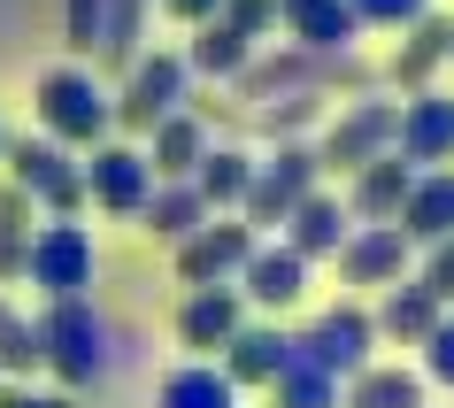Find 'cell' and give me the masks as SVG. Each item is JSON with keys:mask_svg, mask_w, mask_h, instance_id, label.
I'll return each mask as SVG.
<instances>
[{"mask_svg": "<svg viewBox=\"0 0 454 408\" xmlns=\"http://www.w3.org/2000/svg\"><path fill=\"white\" fill-rule=\"evenodd\" d=\"M393 146H401V100L370 93V100H355V108L324 131L316 154H324V169H362V162H378V154H393Z\"/></svg>", "mask_w": 454, "mask_h": 408, "instance_id": "obj_1", "label": "cell"}, {"mask_svg": "<svg viewBox=\"0 0 454 408\" xmlns=\"http://www.w3.org/2000/svg\"><path fill=\"white\" fill-rule=\"evenodd\" d=\"M39 116H47L54 139H70V146H93L100 131H108V93L93 85V70H54L47 85H39Z\"/></svg>", "mask_w": 454, "mask_h": 408, "instance_id": "obj_2", "label": "cell"}, {"mask_svg": "<svg viewBox=\"0 0 454 408\" xmlns=\"http://www.w3.org/2000/svg\"><path fill=\"white\" fill-rule=\"evenodd\" d=\"M316 169H324V154L316 146H278L262 169H254V192H247V224H286L301 200L316 192Z\"/></svg>", "mask_w": 454, "mask_h": 408, "instance_id": "obj_3", "label": "cell"}, {"mask_svg": "<svg viewBox=\"0 0 454 408\" xmlns=\"http://www.w3.org/2000/svg\"><path fill=\"white\" fill-rule=\"evenodd\" d=\"M185 54H139L131 62V85H123L116 100V123H131V131H154L162 116H177V100H185Z\"/></svg>", "mask_w": 454, "mask_h": 408, "instance_id": "obj_4", "label": "cell"}, {"mask_svg": "<svg viewBox=\"0 0 454 408\" xmlns=\"http://www.w3.org/2000/svg\"><path fill=\"white\" fill-rule=\"evenodd\" d=\"M254 224H200L192 239H177V278L185 286H223V278H239L254 263Z\"/></svg>", "mask_w": 454, "mask_h": 408, "instance_id": "obj_5", "label": "cell"}, {"mask_svg": "<svg viewBox=\"0 0 454 408\" xmlns=\"http://www.w3.org/2000/svg\"><path fill=\"white\" fill-rule=\"evenodd\" d=\"M39 332H47V362H54L70 385H93V378H100L108 347H100V316L85 309V301H54Z\"/></svg>", "mask_w": 454, "mask_h": 408, "instance_id": "obj_6", "label": "cell"}, {"mask_svg": "<svg viewBox=\"0 0 454 408\" xmlns=\"http://www.w3.org/2000/svg\"><path fill=\"white\" fill-rule=\"evenodd\" d=\"M31 286H47L54 301H77V293L93 286V239L77 224H47L31 239Z\"/></svg>", "mask_w": 454, "mask_h": 408, "instance_id": "obj_7", "label": "cell"}, {"mask_svg": "<svg viewBox=\"0 0 454 408\" xmlns=\"http://www.w3.org/2000/svg\"><path fill=\"white\" fill-rule=\"evenodd\" d=\"M8 169H16V185L39 192L54 216H77V200H85V169H70V154L47 139H16L8 146Z\"/></svg>", "mask_w": 454, "mask_h": 408, "instance_id": "obj_8", "label": "cell"}, {"mask_svg": "<svg viewBox=\"0 0 454 408\" xmlns=\"http://www.w3.org/2000/svg\"><path fill=\"white\" fill-rule=\"evenodd\" d=\"M370 339H378V316L362 309H324L309 324V339H301V355L324 362L332 378H355V370H370Z\"/></svg>", "mask_w": 454, "mask_h": 408, "instance_id": "obj_9", "label": "cell"}, {"mask_svg": "<svg viewBox=\"0 0 454 408\" xmlns=\"http://www.w3.org/2000/svg\"><path fill=\"white\" fill-rule=\"evenodd\" d=\"M416 177H424V169L408 162L401 146H393V154H378V162H362V169H355V192H347L355 224H401V208H408V192H416Z\"/></svg>", "mask_w": 454, "mask_h": 408, "instance_id": "obj_10", "label": "cell"}, {"mask_svg": "<svg viewBox=\"0 0 454 408\" xmlns=\"http://www.w3.org/2000/svg\"><path fill=\"white\" fill-rule=\"evenodd\" d=\"M408 231L401 224H362L355 239L339 247V278L347 286H401V270H408Z\"/></svg>", "mask_w": 454, "mask_h": 408, "instance_id": "obj_11", "label": "cell"}, {"mask_svg": "<svg viewBox=\"0 0 454 408\" xmlns=\"http://www.w3.org/2000/svg\"><path fill=\"white\" fill-rule=\"evenodd\" d=\"M85 185H93L100 208L139 216L146 200H154V162H146V154H131V146H100L93 162H85Z\"/></svg>", "mask_w": 454, "mask_h": 408, "instance_id": "obj_12", "label": "cell"}, {"mask_svg": "<svg viewBox=\"0 0 454 408\" xmlns=\"http://www.w3.org/2000/svg\"><path fill=\"white\" fill-rule=\"evenodd\" d=\"M401 154H408L416 169L454 154V100H447V93H431V85H424V93L401 100Z\"/></svg>", "mask_w": 454, "mask_h": 408, "instance_id": "obj_13", "label": "cell"}, {"mask_svg": "<svg viewBox=\"0 0 454 408\" xmlns=\"http://www.w3.org/2000/svg\"><path fill=\"white\" fill-rule=\"evenodd\" d=\"M286 31H293V47H309V54H347L355 47V0H286Z\"/></svg>", "mask_w": 454, "mask_h": 408, "instance_id": "obj_14", "label": "cell"}, {"mask_svg": "<svg viewBox=\"0 0 454 408\" xmlns=\"http://www.w3.org/2000/svg\"><path fill=\"white\" fill-rule=\"evenodd\" d=\"M239 278H247V301L254 309H293L309 293V255L301 247H254V263Z\"/></svg>", "mask_w": 454, "mask_h": 408, "instance_id": "obj_15", "label": "cell"}, {"mask_svg": "<svg viewBox=\"0 0 454 408\" xmlns=\"http://www.w3.org/2000/svg\"><path fill=\"white\" fill-rule=\"evenodd\" d=\"M355 239V208L347 200H332V192H309L301 208L286 216V247H301V255H339V247Z\"/></svg>", "mask_w": 454, "mask_h": 408, "instance_id": "obj_16", "label": "cell"}, {"mask_svg": "<svg viewBox=\"0 0 454 408\" xmlns=\"http://www.w3.org/2000/svg\"><path fill=\"white\" fill-rule=\"evenodd\" d=\"M293 355H301V339H286V332H270V324H254V332H239L231 347H223V370L239 385H278L293 370Z\"/></svg>", "mask_w": 454, "mask_h": 408, "instance_id": "obj_17", "label": "cell"}, {"mask_svg": "<svg viewBox=\"0 0 454 408\" xmlns=\"http://www.w3.org/2000/svg\"><path fill=\"white\" fill-rule=\"evenodd\" d=\"M177 332H185V347H231V339L247 332L239 324V293L231 286H192V301L177 309Z\"/></svg>", "mask_w": 454, "mask_h": 408, "instance_id": "obj_18", "label": "cell"}, {"mask_svg": "<svg viewBox=\"0 0 454 408\" xmlns=\"http://www.w3.org/2000/svg\"><path fill=\"white\" fill-rule=\"evenodd\" d=\"M401 231L416 247L454 239V177L447 169H424V177H416V192H408V208H401Z\"/></svg>", "mask_w": 454, "mask_h": 408, "instance_id": "obj_19", "label": "cell"}, {"mask_svg": "<svg viewBox=\"0 0 454 408\" xmlns=\"http://www.w3.org/2000/svg\"><path fill=\"white\" fill-rule=\"evenodd\" d=\"M439 309H447V301H439L424 278H416V286H385L378 332H385V339H401V347H424V339L439 332Z\"/></svg>", "mask_w": 454, "mask_h": 408, "instance_id": "obj_20", "label": "cell"}, {"mask_svg": "<svg viewBox=\"0 0 454 408\" xmlns=\"http://www.w3.org/2000/svg\"><path fill=\"white\" fill-rule=\"evenodd\" d=\"M439 62H454V24L447 16H424V24H408V47L393 54V85L401 93H424Z\"/></svg>", "mask_w": 454, "mask_h": 408, "instance_id": "obj_21", "label": "cell"}, {"mask_svg": "<svg viewBox=\"0 0 454 408\" xmlns=\"http://www.w3.org/2000/svg\"><path fill=\"white\" fill-rule=\"evenodd\" d=\"M139 216H146V231H154V239H192V231L208 224V192L192 185V177H169V185L146 200Z\"/></svg>", "mask_w": 454, "mask_h": 408, "instance_id": "obj_22", "label": "cell"}, {"mask_svg": "<svg viewBox=\"0 0 454 408\" xmlns=\"http://www.w3.org/2000/svg\"><path fill=\"white\" fill-rule=\"evenodd\" d=\"M146 162H154V177H192V169L208 162V131H200V116H185V108L162 116V123H154V154H146Z\"/></svg>", "mask_w": 454, "mask_h": 408, "instance_id": "obj_23", "label": "cell"}, {"mask_svg": "<svg viewBox=\"0 0 454 408\" xmlns=\"http://www.w3.org/2000/svg\"><path fill=\"white\" fill-rule=\"evenodd\" d=\"M162 408H239V378L208 370V362H185V370L162 378Z\"/></svg>", "mask_w": 454, "mask_h": 408, "instance_id": "obj_24", "label": "cell"}, {"mask_svg": "<svg viewBox=\"0 0 454 408\" xmlns=\"http://www.w3.org/2000/svg\"><path fill=\"white\" fill-rule=\"evenodd\" d=\"M254 169H262V162H247L239 146H208V162L192 169V185L208 192V208H231V200L247 208V192H254Z\"/></svg>", "mask_w": 454, "mask_h": 408, "instance_id": "obj_25", "label": "cell"}, {"mask_svg": "<svg viewBox=\"0 0 454 408\" xmlns=\"http://www.w3.org/2000/svg\"><path fill=\"white\" fill-rule=\"evenodd\" d=\"M185 62H192L200 77H239L247 62H254V39H247V31H231L223 16H215V24H200V39L185 47Z\"/></svg>", "mask_w": 454, "mask_h": 408, "instance_id": "obj_26", "label": "cell"}, {"mask_svg": "<svg viewBox=\"0 0 454 408\" xmlns=\"http://www.w3.org/2000/svg\"><path fill=\"white\" fill-rule=\"evenodd\" d=\"M347 408H424V378L416 370H355Z\"/></svg>", "mask_w": 454, "mask_h": 408, "instance_id": "obj_27", "label": "cell"}, {"mask_svg": "<svg viewBox=\"0 0 454 408\" xmlns=\"http://www.w3.org/2000/svg\"><path fill=\"white\" fill-rule=\"evenodd\" d=\"M270 401L278 408H347L339 401V378L324 370V362H309V355H293V370L270 385Z\"/></svg>", "mask_w": 454, "mask_h": 408, "instance_id": "obj_28", "label": "cell"}, {"mask_svg": "<svg viewBox=\"0 0 454 408\" xmlns=\"http://www.w3.org/2000/svg\"><path fill=\"white\" fill-rule=\"evenodd\" d=\"M139 8H146V0H108V24H100V54H108L116 70H131V62H139Z\"/></svg>", "mask_w": 454, "mask_h": 408, "instance_id": "obj_29", "label": "cell"}, {"mask_svg": "<svg viewBox=\"0 0 454 408\" xmlns=\"http://www.w3.org/2000/svg\"><path fill=\"white\" fill-rule=\"evenodd\" d=\"M31 362H47V332H31V324H0V370H31Z\"/></svg>", "mask_w": 454, "mask_h": 408, "instance_id": "obj_30", "label": "cell"}, {"mask_svg": "<svg viewBox=\"0 0 454 408\" xmlns=\"http://www.w3.org/2000/svg\"><path fill=\"white\" fill-rule=\"evenodd\" d=\"M100 24H108V0H70V8H62V39H70L77 54L100 47Z\"/></svg>", "mask_w": 454, "mask_h": 408, "instance_id": "obj_31", "label": "cell"}, {"mask_svg": "<svg viewBox=\"0 0 454 408\" xmlns=\"http://www.w3.org/2000/svg\"><path fill=\"white\" fill-rule=\"evenodd\" d=\"M309 116H316V93H286L278 108H254V123H262L270 139H293V131H301Z\"/></svg>", "mask_w": 454, "mask_h": 408, "instance_id": "obj_32", "label": "cell"}, {"mask_svg": "<svg viewBox=\"0 0 454 408\" xmlns=\"http://www.w3.org/2000/svg\"><path fill=\"white\" fill-rule=\"evenodd\" d=\"M286 16V0H223V24L231 31H247V39H262L270 24Z\"/></svg>", "mask_w": 454, "mask_h": 408, "instance_id": "obj_33", "label": "cell"}, {"mask_svg": "<svg viewBox=\"0 0 454 408\" xmlns=\"http://www.w3.org/2000/svg\"><path fill=\"white\" fill-rule=\"evenodd\" d=\"M424 370L439 385H454V316H439V332L424 339Z\"/></svg>", "mask_w": 454, "mask_h": 408, "instance_id": "obj_34", "label": "cell"}, {"mask_svg": "<svg viewBox=\"0 0 454 408\" xmlns=\"http://www.w3.org/2000/svg\"><path fill=\"white\" fill-rule=\"evenodd\" d=\"M362 24H424V0H355Z\"/></svg>", "mask_w": 454, "mask_h": 408, "instance_id": "obj_35", "label": "cell"}, {"mask_svg": "<svg viewBox=\"0 0 454 408\" xmlns=\"http://www.w3.org/2000/svg\"><path fill=\"white\" fill-rule=\"evenodd\" d=\"M424 286L439 293V301H454V239H439V247L424 255Z\"/></svg>", "mask_w": 454, "mask_h": 408, "instance_id": "obj_36", "label": "cell"}, {"mask_svg": "<svg viewBox=\"0 0 454 408\" xmlns=\"http://www.w3.org/2000/svg\"><path fill=\"white\" fill-rule=\"evenodd\" d=\"M162 8H169V16H177V24H192V31H200V24H215V16H223V0H162Z\"/></svg>", "mask_w": 454, "mask_h": 408, "instance_id": "obj_37", "label": "cell"}, {"mask_svg": "<svg viewBox=\"0 0 454 408\" xmlns=\"http://www.w3.org/2000/svg\"><path fill=\"white\" fill-rule=\"evenodd\" d=\"M16 270H31V239L24 231H0V278H16Z\"/></svg>", "mask_w": 454, "mask_h": 408, "instance_id": "obj_38", "label": "cell"}, {"mask_svg": "<svg viewBox=\"0 0 454 408\" xmlns=\"http://www.w3.org/2000/svg\"><path fill=\"white\" fill-rule=\"evenodd\" d=\"M0 408H77V401H70V393H24V385H8Z\"/></svg>", "mask_w": 454, "mask_h": 408, "instance_id": "obj_39", "label": "cell"}, {"mask_svg": "<svg viewBox=\"0 0 454 408\" xmlns=\"http://www.w3.org/2000/svg\"><path fill=\"white\" fill-rule=\"evenodd\" d=\"M24 200H31L24 185H8V192H0V231H24V216H31Z\"/></svg>", "mask_w": 454, "mask_h": 408, "instance_id": "obj_40", "label": "cell"}, {"mask_svg": "<svg viewBox=\"0 0 454 408\" xmlns=\"http://www.w3.org/2000/svg\"><path fill=\"white\" fill-rule=\"evenodd\" d=\"M0 324H8V309H0Z\"/></svg>", "mask_w": 454, "mask_h": 408, "instance_id": "obj_41", "label": "cell"}, {"mask_svg": "<svg viewBox=\"0 0 454 408\" xmlns=\"http://www.w3.org/2000/svg\"><path fill=\"white\" fill-rule=\"evenodd\" d=\"M0 146H8V131H0Z\"/></svg>", "mask_w": 454, "mask_h": 408, "instance_id": "obj_42", "label": "cell"}]
</instances>
